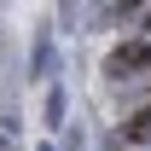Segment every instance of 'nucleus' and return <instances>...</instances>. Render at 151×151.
I'll use <instances>...</instances> for the list:
<instances>
[{"mask_svg": "<svg viewBox=\"0 0 151 151\" xmlns=\"http://www.w3.org/2000/svg\"><path fill=\"white\" fill-rule=\"evenodd\" d=\"M139 70H151V35H139V41H122V47L105 58V76H111V81H134Z\"/></svg>", "mask_w": 151, "mask_h": 151, "instance_id": "nucleus-1", "label": "nucleus"}, {"mask_svg": "<svg viewBox=\"0 0 151 151\" xmlns=\"http://www.w3.org/2000/svg\"><path fill=\"white\" fill-rule=\"evenodd\" d=\"M47 128H64V87H47Z\"/></svg>", "mask_w": 151, "mask_h": 151, "instance_id": "nucleus-2", "label": "nucleus"}, {"mask_svg": "<svg viewBox=\"0 0 151 151\" xmlns=\"http://www.w3.org/2000/svg\"><path fill=\"white\" fill-rule=\"evenodd\" d=\"M139 6H145V0H116V18H134Z\"/></svg>", "mask_w": 151, "mask_h": 151, "instance_id": "nucleus-4", "label": "nucleus"}, {"mask_svg": "<svg viewBox=\"0 0 151 151\" xmlns=\"http://www.w3.org/2000/svg\"><path fill=\"white\" fill-rule=\"evenodd\" d=\"M139 35H151V12H145V18H139Z\"/></svg>", "mask_w": 151, "mask_h": 151, "instance_id": "nucleus-5", "label": "nucleus"}, {"mask_svg": "<svg viewBox=\"0 0 151 151\" xmlns=\"http://www.w3.org/2000/svg\"><path fill=\"white\" fill-rule=\"evenodd\" d=\"M145 105H151V93H145Z\"/></svg>", "mask_w": 151, "mask_h": 151, "instance_id": "nucleus-7", "label": "nucleus"}, {"mask_svg": "<svg viewBox=\"0 0 151 151\" xmlns=\"http://www.w3.org/2000/svg\"><path fill=\"white\" fill-rule=\"evenodd\" d=\"M41 151H52V145H41Z\"/></svg>", "mask_w": 151, "mask_h": 151, "instance_id": "nucleus-6", "label": "nucleus"}, {"mask_svg": "<svg viewBox=\"0 0 151 151\" xmlns=\"http://www.w3.org/2000/svg\"><path fill=\"white\" fill-rule=\"evenodd\" d=\"M35 76H52V41L35 35Z\"/></svg>", "mask_w": 151, "mask_h": 151, "instance_id": "nucleus-3", "label": "nucleus"}]
</instances>
